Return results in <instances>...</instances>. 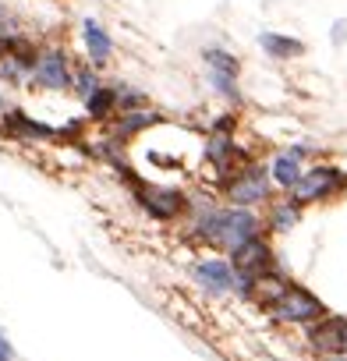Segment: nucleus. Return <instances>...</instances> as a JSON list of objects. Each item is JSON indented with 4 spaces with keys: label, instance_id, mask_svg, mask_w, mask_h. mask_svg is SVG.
<instances>
[{
    "label": "nucleus",
    "instance_id": "obj_14",
    "mask_svg": "<svg viewBox=\"0 0 347 361\" xmlns=\"http://www.w3.org/2000/svg\"><path fill=\"white\" fill-rule=\"evenodd\" d=\"M301 213H305V206L294 202L291 195H287V199H269V202H266L262 227H266L269 234H287V231H294V227L301 224Z\"/></svg>",
    "mask_w": 347,
    "mask_h": 361
},
{
    "label": "nucleus",
    "instance_id": "obj_15",
    "mask_svg": "<svg viewBox=\"0 0 347 361\" xmlns=\"http://www.w3.org/2000/svg\"><path fill=\"white\" fill-rule=\"evenodd\" d=\"M266 166H269V177H273V188L287 195V192L298 185V177H301V170H305V159H301V156H298V152L287 145V149H280V152H276Z\"/></svg>",
    "mask_w": 347,
    "mask_h": 361
},
{
    "label": "nucleus",
    "instance_id": "obj_8",
    "mask_svg": "<svg viewBox=\"0 0 347 361\" xmlns=\"http://www.w3.org/2000/svg\"><path fill=\"white\" fill-rule=\"evenodd\" d=\"M192 276L206 294H238V283H241V273L234 269L231 259H202L195 262Z\"/></svg>",
    "mask_w": 347,
    "mask_h": 361
},
{
    "label": "nucleus",
    "instance_id": "obj_3",
    "mask_svg": "<svg viewBox=\"0 0 347 361\" xmlns=\"http://www.w3.org/2000/svg\"><path fill=\"white\" fill-rule=\"evenodd\" d=\"M71 82H75V64L68 57L64 47L57 43H47L39 47V61L29 75V85L25 89H43V92H71Z\"/></svg>",
    "mask_w": 347,
    "mask_h": 361
},
{
    "label": "nucleus",
    "instance_id": "obj_16",
    "mask_svg": "<svg viewBox=\"0 0 347 361\" xmlns=\"http://www.w3.org/2000/svg\"><path fill=\"white\" fill-rule=\"evenodd\" d=\"M114 117H117V96H114V85H110V82H103V85L85 99V121H89V124L106 128Z\"/></svg>",
    "mask_w": 347,
    "mask_h": 361
},
{
    "label": "nucleus",
    "instance_id": "obj_7",
    "mask_svg": "<svg viewBox=\"0 0 347 361\" xmlns=\"http://www.w3.org/2000/svg\"><path fill=\"white\" fill-rule=\"evenodd\" d=\"M231 262H234V269H238L245 280H255L259 273H266V269L276 266V252H273V245H269L262 234H255V238H248L245 245H238V248L231 252Z\"/></svg>",
    "mask_w": 347,
    "mask_h": 361
},
{
    "label": "nucleus",
    "instance_id": "obj_25",
    "mask_svg": "<svg viewBox=\"0 0 347 361\" xmlns=\"http://www.w3.org/2000/svg\"><path fill=\"white\" fill-rule=\"evenodd\" d=\"M0 361H15V347H11V340L0 333Z\"/></svg>",
    "mask_w": 347,
    "mask_h": 361
},
{
    "label": "nucleus",
    "instance_id": "obj_9",
    "mask_svg": "<svg viewBox=\"0 0 347 361\" xmlns=\"http://www.w3.org/2000/svg\"><path fill=\"white\" fill-rule=\"evenodd\" d=\"M0 135L11 138V142H54L57 138V128L36 121L32 114H25L18 106H8V114L0 117Z\"/></svg>",
    "mask_w": 347,
    "mask_h": 361
},
{
    "label": "nucleus",
    "instance_id": "obj_18",
    "mask_svg": "<svg viewBox=\"0 0 347 361\" xmlns=\"http://www.w3.org/2000/svg\"><path fill=\"white\" fill-rule=\"evenodd\" d=\"M209 85H213V92H217L224 103H231L234 110H238V106H245V96H241L238 75H227V71H209Z\"/></svg>",
    "mask_w": 347,
    "mask_h": 361
},
{
    "label": "nucleus",
    "instance_id": "obj_19",
    "mask_svg": "<svg viewBox=\"0 0 347 361\" xmlns=\"http://www.w3.org/2000/svg\"><path fill=\"white\" fill-rule=\"evenodd\" d=\"M99 85H103V78H99V68H92L89 61L75 68V82H71V92H75V96H78L82 103H85V99H89V96H92L96 89H99Z\"/></svg>",
    "mask_w": 347,
    "mask_h": 361
},
{
    "label": "nucleus",
    "instance_id": "obj_5",
    "mask_svg": "<svg viewBox=\"0 0 347 361\" xmlns=\"http://www.w3.org/2000/svg\"><path fill=\"white\" fill-rule=\"evenodd\" d=\"M269 312H273V319H280V322L308 326V322H315V319H322V315H326V305H322L312 290H305V287L291 283V287L284 290V298H280Z\"/></svg>",
    "mask_w": 347,
    "mask_h": 361
},
{
    "label": "nucleus",
    "instance_id": "obj_24",
    "mask_svg": "<svg viewBox=\"0 0 347 361\" xmlns=\"http://www.w3.org/2000/svg\"><path fill=\"white\" fill-rule=\"evenodd\" d=\"M329 43H333L336 50L347 43V22H343V18H336V22L329 25Z\"/></svg>",
    "mask_w": 347,
    "mask_h": 361
},
{
    "label": "nucleus",
    "instance_id": "obj_20",
    "mask_svg": "<svg viewBox=\"0 0 347 361\" xmlns=\"http://www.w3.org/2000/svg\"><path fill=\"white\" fill-rule=\"evenodd\" d=\"M114 85V96H117V114L121 110H138V106H149V96L142 89H135L131 82H110Z\"/></svg>",
    "mask_w": 347,
    "mask_h": 361
},
{
    "label": "nucleus",
    "instance_id": "obj_12",
    "mask_svg": "<svg viewBox=\"0 0 347 361\" xmlns=\"http://www.w3.org/2000/svg\"><path fill=\"white\" fill-rule=\"evenodd\" d=\"M82 47H85V61L92 64V68H106L110 61H114V54H117V43H114V36L96 22V18H85L82 22Z\"/></svg>",
    "mask_w": 347,
    "mask_h": 361
},
{
    "label": "nucleus",
    "instance_id": "obj_2",
    "mask_svg": "<svg viewBox=\"0 0 347 361\" xmlns=\"http://www.w3.org/2000/svg\"><path fill=\"white\" fill-rule=\"evenodd\" d=\"M347 192V173L333 163H308L298 177V185L287 192L294 202L301 206H315V202H333Z\"/></svg>",
    "mask_w": 347,
    "mask_h": 361
},
{
    "label": "nucleus",
    "instance_id": "obj_29",
    "mask_svg": "<svg viewBox=\"0 0 347 361\" xmlns=\"http://www.w3.org/2000/svg\"><path fill=\"white\" fill-rule=\"evenodd\" d=\"M8 54V47H4V39H0V57H4Z\"/></svg>",
    "mask_w": 347,
    "mask_h": 361
},
{
    "label": "nucleus",
    "instance_id": "obj_26",
    "mask_svg": "<svg viewBox=\"0 0 347 361\" xmlns=\"http://www.w3.org/2000/svg\"><path fill=\"white\" fill-rule=\"evenodd\" d=\"M291 149H294V152H298L301 159H308V156H315V145H308V142H294Z\"/></svg>",
    "mask_w": 347,
    "mask_h": 361
},
{
    "label": "nucleus",
    "instance_id": "obj_10",
    "mask_svg": "<svg viewBox=\"0 0 347 361\" xmlns=\"http://www.w3.org/2000/svg\"><path fill=\"white\" fill-rule=\"evenodd\" d=\"M287 287H291V280H287V276L273 266V269L259 273L255 280H245V276H241L238 294H241V298H248L252 305H259V308H266V312H269V308L284 298V290H287Z\"/></svg>",
    "mask_w": 347,
    "mask_h": 361
},
{
    "label": "nucleus",
    "instance_id": "obj_27",
    "mask_svg": "<svg viewBox=\"0 0 347 361\" xmlns=\"http://www.w3.org/2000/svg\"><path fill=\"white\" fill-rule=\"evenodd\" d=\"M8 106H11V103H8V96H4V92H0V117H4V114H8Z\"/></svg>",
    "mask_w": 347,
    "mask_h": 361
},
{
    "label": "nucleus",
    "instance_id": "obj_21",
    "mask_svg": "<svg viewBox=\"0 0 347 361\" xmlns=\"http://www.w3.org/2000/svg\"><path fill=\"white\" fill-rule=\"evenodd\" d=\"M0 82H4V85H11V89H25L29 85V71L15 61V57H0Z\"/></svg>",
    "mask_w": 347,
    "mask_h": 361
},
{
    "label": "nucleus",
    "instance_id": "obj_1",
    "mask_svg": "<svg viewBox=\"0 0 347 361\" xmlns=\"http://www.w3.org/2000/svg\"><path fill=\"white\" fill-rule=\"evenodd\" d=\"M220 192H224V199H227L231 206H248V209H252V206H266L276 188H273L269 166L248 159V163H241L238 170H231V173L220 177Z\"/></svg>",
    "mask_w": 347,
    "mask_h": 361
},
{
    "label": "nucleus",
    "instance_id": "obj_22",
    "mask_svg": "<svg viewBox=\"0 0 347 361\" xmlns=\"http://www.w3.org/2000/svg\"><path fill=\"white\" fill-rule=\"evenodd\" d=\"M22 32V22L15 18V11L0 0V39H11V36H18Z\"/></svg>",
    "mask_w": 347,
    "mask_h": 361
},
{
    "label": "nucleus",
    "instance_id": "obj_17",
    "mask_svg": "<svg viewBox=\"0 0 347 361\" xmlns=\"http://www.w3.org/2000/svg\"><path fill=\"white\" fill-rule=\"evenodd\" d=\"M202 64L209 71H227V75H241V57L227 47H202Z\"/></svg>",
    "mask_w": 347,
    "mask_h": 361
},
{
    "label": "nucleus",
    "instance_id": "obj_4",
    "mask_svg": "<svg viewBox=\"0 0 347 361\" xmlns=\"http://www.w3.org/2000/svg\"><path fill=\"white\" fill-rule=\"evenodd\" d=\"M138 199V206L152 216V220H178L181 213H188L192 199L181 188H170V185H145V180H131L128 185Z\"/></svg>",
    "mask_w": 347,
    "mask_h": 361
},
{
    "label": "nucleus",
    "instance_id": "obj_23",
    "mask_svg": "<svg viewBox=\"0 0 347 361\" xmlns=\"http://www.w3.org/2000/svg\"><path fill=\"white\" fill-rule=\"evenodd\" d=\"M234 128H238V114H220L209 124V131H224V135H234Z\"/></svg>",
    "mask_w": 347,
    "mask_h": 361
},
{
    "label": "nucleus",
    "instance_id": "obj_28",
    "mask_svg": "<svg viewBox=\"0 0 347 361\" xmlns=\"http://www.w3.org/2000/svg\"><path fill=\"white\" fill-rule=\"evenodd\" d=\"M322 361H347V354H326Z\"/></svg>",
    "mask_w": 347,
    "mask_h": 361
},
{
    "label": "nucleus",
    "instance_id": "obj_11",
    "mask_svg": "<svg viewBox=\"0 0 347 361\" xmlns=\"http://www.w3.org/2000/svg\"><path fill=\"white\" fill-rule=\"evenodd\" d=\"M166 117L159 114V110H152V106H138V110H121L110 124H106V131L121 142V145H131L138 135H145L149 128H156V124H163Z\"/></svg>",
    "mask_w": 347,
    "mask_h": 361
},
{
    "label": "nucleus",
    "instance_id": "obj_13",
    "mask_svg": "<svg viewBox=\"0 0 347 361\" xmlns=\"http://www.w3.org/2000/svg\"><path fill=\"white\" fill-rule=\"evenodd\" d=\"M259 50L269 57V61H301L308 54V47L298 39V36H287V32H276V29H262L259 32Z\"/></svg>",
    "mask_w": 347,
    "mask_h": 361
},
{
    "label": "nucleus",
    "instance_id": "obj_6",
    "mask_svg": "<svg viewBox=\"0 0 347 361\" xmlns=\"http://www.w3.org/2000/svg\"><path fill=\"white\" fill-rule=\"evenodd\" d=\"M202 159H206V163L224 177V173L238 170L241 163H248V159H252V152H248V149H241V145L234 142V135L209 131V135H206V142H202Z\"/></svg>",
    "mask_w": 347,
    "mask_h": 361
}]
</instances>
